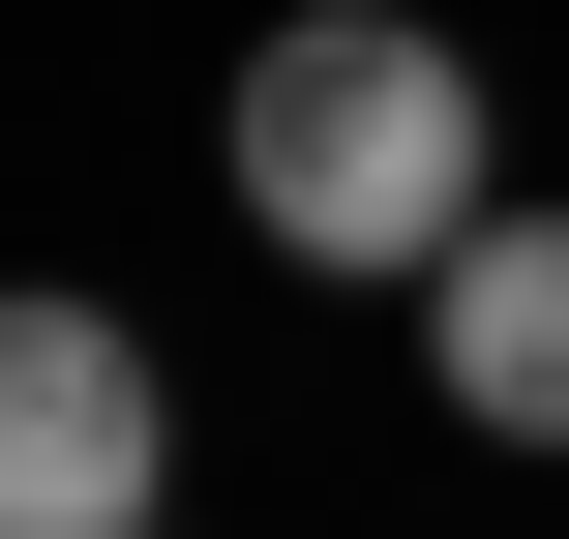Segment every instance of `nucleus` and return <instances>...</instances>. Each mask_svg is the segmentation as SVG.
<instances>
[{
  "label": "nucleus",
  "mask_w": 569,
  "mask_h": 539,
  "mask_svg": "<svg viewBox=\"0 0 569 539\" xmlns=\"http://www.w3.org/2000/svg\"><path fill=\"white\" fill-rule=\"evenodd\" d=\"M420 360H450L480 450H569V210H480V240L420 270Z\"/></svg>",
  "instance_id": "obj_3"
},
{
  "label": "nucleus",
  "mask_w": 569,
  "mask_h": 539,
  "mask_svg": "<svg viewBox=\"0 0 569 539\" xmlns=\"http://www.w3.org/2000/svg\"><path fill=\"white\" fill-rule=\"evenodd\" d=\"M180 510V360L120 300H0V539H150Z\"/></svg>",
  "instance_id": "obj_2"
},
{
  "label": "nucleus",
  "mask_w": 569,
  "mask_h": 539,
  "mask_svg": "<svg viewBox=\"0 0 569 539\" xmlns=\"http://www.w3.org/2000/svg\"><path fill=\"white\" fill-rule=\"evenodd\" d=\"M210 150H240V240H270V270H450V240L510 210V120H480V60H450L420 0H300Z\"/></svg>",
  "instance_id": "obj_1"
}]
</instances>
